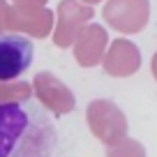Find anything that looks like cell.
<instances>
[{
    "mask_svg": "<svg viewBox=\"0 0 157 157\" xmlns=\"http://www.w3.org/2000/svg\"><path fill=\"white\" fill-rule=\"evenodd\" d=\"M56 141L53 120L37 102H0V157H51Z\"/></svg>",
    "mask_w": 157,
    "mask_h": 157,
    "instance_id": "obj_1",
    "label": "cell"
},
{
    "mask_svg": "<svg viewBox=\"0 0 157 157\" xmlns=\"http://www.w3.org/2000/svg\"><path fill=\"white\" fill-rule=\"evenodd\" d=\"M35 44L16 33L0 35V81H14L30 69Z\"/></svg>",
    "mask_w": 157,
    "mask_h": 157,
    "instance_id": "obj_2",
    "label": "cell"
}]
</instances>
